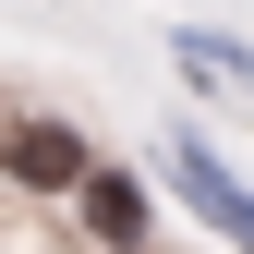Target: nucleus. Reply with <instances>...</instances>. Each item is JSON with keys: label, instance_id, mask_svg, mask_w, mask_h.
Here are the masks:
<instances>
[{"label": "nucleus", "instance_id": "1", "mask_svg": "<svg viewBox=\"0 0 254 254\" xmlns=\"http://www.w3.org/2000/svg\"><path fill=\"white\" fill-rule=\"evenodd\" d=\"M157 170L182 182V206H194V218H218V242H230V254H254V182H242L230 157L206 145V133H182V121H170V145H157Z\"/></svg>", "mask_w": 254, "mask_h": 254}, {"label": "nucleus", "instance_id": "2", "mask_svg": "<svg viewBox=\"0 0 254 254\" xmlns=\"http://www.w3.org/2000/svg\"><path fill=\"white\" fill-rule=\"evenodd\" d=\"M85 121H61V109H37V121H12L0 133V182H24V194H73L85 182Z\"/></svg>", "mask_w": 254, "mask_h": 254}, {"label": "nucleus", "instance_id": "3", "mask_svg": "<svg viewBox=\"0 0 254 254\" xmlns=\"http://www.w3.org/2000/svg\"><path fill=\"white\" fill-rule=\"evenodd\" d=\"M73 218H85V242H97V254H133V242H145V182H133V170H109V157H85Z\"/></svg>", "mask_w": 254, "mask_h": 254}, {"label": "nucleus", "instance_id": "4", "mask_svg": "<svg viewBox=\"0 0 254 254\" xmlns=\"http://www.w3.org/2000/svg\"><path fill=\"white\" fill-rule=\"evenodd\" d=\"M170 61H182V73H206V85H230V97H254V49L206 37V24H170Z\"/></svg>", "mask_w": 254, "mask_h": 254}]
</instances>
